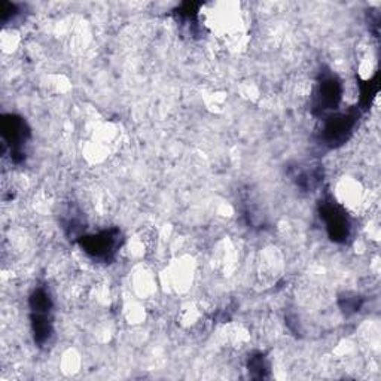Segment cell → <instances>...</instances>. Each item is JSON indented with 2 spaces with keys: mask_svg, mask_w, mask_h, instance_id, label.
<instances>
[{
  "mask_svg": "<svg viewBox=\"0 0 381 381\" xmlns=\"http://www.w3.org/2000/svg\"><path fill=\"white\" fill-rule=\"evenodd\" d=\"M116 245V237L112 234V232H102L99 236H92L88 237L82 241V246L86 248V250L92 257L97 258H106L111 252H113Z\"/></svg>",
  "mask_w": 381,
  "mask_h": 381,
  "instance_id": "cell-1",
  "label": "cell"
},
{
  "mask_svg": "<svg viewBox=\"0 0 381 381\" xmlns=\"http://www.w3.org/2000/svg\"><path fill=\"white\" fill-rule=\"evenodd\" d=\"M323 216L334 240H344L348 236V220L344 211L335 206H327L323 211Z\"/></svg>",
  "mask_w": 381,
  "mask_h": 381,
  "instance_id": "cell-2",
  "label": "cell"
},
{
  "mask_svg": "<svg viewBox=\"0 0 381 381\" xmlns=\"http://www.w3.org/2000/svg\"><path fill=\"white\" fill-rule=\"evenodd\" d=\"M353 124H355V120L352 118V116H348V115L335 116V118H332V121L327 122L326 129H325L326 139L331 143H334V142L337 143V142H341V140L347 139V134L350 133Z\"/></svg>",
  "mask_w": 381,
  "mask_h": 381,
  "instance_id": "cell-3",
  "label": "cell"
},
{
  "mask_svg": "<svg viewBox=\"0 0 381 381\" xmlns=\"http://www.w3.org/2000/svg\"><path fill=\"white\" fill-rule=\"evenodd\" d=\"M340 97H341L340 82H337L332 78L323 81L319 91V102H321V106H323L322 109H332L334 106H337V103L340 102Z\"/></svg>",
  "mask_w": 381,
  "mask_h": 381,
  "instance_id": "cell-4",
  "label": "cell"
}]
</instances>
